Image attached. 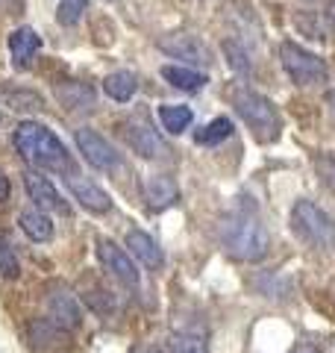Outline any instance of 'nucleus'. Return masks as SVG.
<instances>
[{
    "instance_id": "f257e3e1",
    "label": "nucleus",
    "mask_w": 335,
    "mask_h": 353,
    "mask_svg": "<svg viewBox=\"0 0 335 353\" xmlns=\"http://www.w3.org/2000/svg\"><path fill=\"white\" fill-rule=\"evenodd\" d=\"M221 241H223V250L241 262H259L267 256V248H271L267 227L262 224L253 203H241L223 218Z\"/></svg>"
},
{
    "instance_id": "f03ea898",
    "label": "nucleus",
    "mask_w": 335,
    "mask_h": 353,
    "mask_svg": "<svg viewBox=\"0 0 335 353\" xmlns=\"http://www.w3.org/2000/svg\"><path fill=\"white\" fill-rule=\"evenodd\" d=\"M15 150L21 153V159L36 165L41 171H71V157L65 145L56 139V132L48 130L36 121H24L15 127Z\"/></svg>"
},
{
    "instance_id": "7ed1b4c3",
    "label": "nucleus",
    "mask_w": 335,
    "mask_h": 353,
    "mask_svg": "<svg viewBox=\"0 0 335 353\" xmlns=\"http://www.w3.org/2000/svg\"><path fill=\"white\" fill-rule=\"evenodd\" d=\"M232 106H236V112L244 118V124L253 130V136L259 141H274L279 136V112L265 94L241 88V92L232 94Z\"/></svg>"
},
{
    "instance_id": "20e7f679",
    "label": "nucleus",
    "mask_w": 335,
    "mask_h": 353,
    "mask_svg": "<svg viewBox=\"0 0 335 353\" xmlns=\"http://www.w3.org/2000/svg\"><path fill=\"white\" fill-rule=\"evenodd\" d=\"M292 230L312 248H335V221L318 203L297 201L292 209Z\"/></svg>"
},
{
    "instance_id": "39448f33",
    "label": "nucleus",
    "mask_w": 335,
    "mask_h": 353,
    "mask_svg": "<svg viewBox=\"0 0 335 353\" xmlns=\"http://www.w3.org/2000/svg\"><path fill=\"white\" fill-rule=\"evenodd\" d=\"M279 59H283V68L288 71V77H292L297 85H315V83L327 80V65H323L315 53L303 50L294 41H285L283 48H279Z\"/></svg>"
},
{
    "instance_id": "423d86ee",
    "label": "nucleus",
    "mask_w": 335,
    "mask_h": 353,
    "mask_svg": "<svg viewBox=\"0 0 335 353\" xmlns=\"http://www.w3.org/2000/svg\"><path fill=\"white\" fill-rule=\"evenodd\" d=\"M77 148H80L85 162L97 171H115L121 165V153L94 130H77Z\"/></svg>"
},
{
    "instance_id": "0eeeda50",
    "label": "nucleus",
    "mask_w": 335,
    "mask_h": 353,
    "mask_svg": "<svg viewBox=\"0 0 335 353\" xmlns=\"http://www.w3.org/2000/svg\"><path fill=\"white\" fill-rule=\"evenodd\" d=\"M97 256H100V262L106 265V271H109L121 285H127V289H139L141 277H139L136 265H132V259L115 245V241L100 239V241H97Z\"/></svg>"
},
{
    "instance_id": "6e6552de",
    "label": "nucleus",
    "mask_w": 335,
    "mask_h": 353,
    "mask_svg": "<svg viewBox=\"0 0 335 353\" xmlns=\"http://www.w3.org/2000/svg\"><path fill=\"white\" fill-rule=\"evenodd\" d=\"M124 139H127V145L144 159H159V157H168V153H171V148L159 139V132L153 127H148L144 121H130L127 130H124Z\"/></svg>"
},
{
    "instance_id": "1a4fd4ad",
    "label": "nucleus",
    "mask_w": 335,
    "mask_h": 353,
    "mask_svg": "<svg viewBox=\"0 0 335 353\" xmlns=\"http://www.w3.org/2000/svg\"><path fill=\"white\" fill-rule=\"evenodd\" d=\"M24 189L30 194V201L36 203L39 209H44V212H68V203L59 197V192H56V185L48 180V176L41 174H24Z\"/></svg>"
},
{
    "instance_id": "9d476101",
    "label": "nucleus",
    "mask_w": 335,
    "mask_h": 353,
    "mask_svg": "<svg viewBox=\"0 0 335 353\" xmlns=\"http://www.w3.org/2000/svg\"><path fill=\"white\" fill-rule=\"evenodd\" d=\"M68 189L74 194V201L85 206L88 212H109L112 209V197L100 189V185H94L92 180H83V176H68Z\"/></svg>"
},
{
    "instance_id": "9b49d317",
    "label": "nucleus",
    "mask_w": 335,
    "mask_h": 353,
    "mask_svg": "<svg viewBox=\"0 0 335 353\" xmlns=\"http://www.w3.org/2000/svg\"><path fill=\"white\" fill-rule=\"evenodd\" d=\"M48 312L53 318L56 327H65V330H77L83 321V312H80V303L74 301V294L68 292H53L48 297Z\"/></svg>"
},
{
    "instance_id": "f8f14e48",
    "label": "nucleus",
    "mask_w": 335,
    "mask_h": 353,
    "mask_svg": "<svg viewBox=\"0 0 335 353\" xmlns=\"http://www.w3.org/2000/svg\"><path fill=\"white\" fill-rule=\"evenodd\" d=\"M176 197H180V189H176V183L171 180V176H150L148 183H144V201H148V206L153 209V212H162V209L171 206Z\"/></svg>"
},
{
    "instance_id": "ddd939ff",
    "label": "nucleus",
    "mask_w": 335,
    "mask_h": 353,
    "mask_svg": "<svg viewBox=\"0 0 335 353\" xmlns=\"http://www.w3.org/2000/svg\"><path fill=\"white\" fill-rule=\"evenodd\" d=\"M159 48H162L165 53H171V57H176V59H185V62H194V65L209 62V50H206L194 36H174V39H165V41H159Z\"/></svg>"
},
{
    "instance_id": "4468645a",
    "label": "nucleus",
    "mask_w": 335,
    "mask_h": 353,
    "mask_svg": "<svg viewBox=\"0 0 335 353\" xmlns=\"http://www.w3.org/2000/svg\"><path fill=\"white\" fill-rule=\"evenodd\" d=\"M39 48H41V39H39V32L30 27H21L9 36V53H12V62L18 68H27L30 59L39 53Z\"/></svg>"
},
{
    "instance_id": "2eb2a0df",
    "label": "nucleus",
    "mask_w": 335,
    "mask_h": 353,
    "mask_svg": "<svg viewBox=\"0 0 335 353\" xmlns=\"http://www.w3.org/2000/svg\"><path fill=\"white\" fill-rule=\"evenodd\" d=\"M127 248L132 250V256H139L148 268H162V250L156 248V241L148 236V233H141V230H130L127 233Z\"/></svg>"
},
{
    "instance_id": "dca6fc26",
    "label": "nucleus",
    "mask_w": 335,
    "mask_h": 353,
    "mask_svg": "<svg viewBox=\"0 0 335 353\" xmlns=\"http://www.w3.org/2000/svg\"><path fill=\"white\" fill-rule=\"evenodd\" d=\"M21 230H24V236L32 241H50L53 239V221L39 206L21 212Z\"/></svg>"
},
{
    "instance_id": "f3484780",
    "label": "nucleus",
    "mask_w": 335,
    "mask_h": 353,
    "mask_svg": "<svg viewBox=\"0 0 335 353\" xmlns=\"http://www.w3.org/2000/svg\"><path fill=\"white\" fill-rule=\"evenodd\" d=\"M162 77L174 88H183V92H200V88L206 85V77L200 71H192L185 68V65H165L162 68Z\"/></svg>"
},
{
    "instance_id": "a211bd4d",
    "label": "nucleus",
    "mask_w": 335,
    "mask_h": 353,
    "mask_svg": "<svg viewBox=\"0 0 335 353\" xmlns=\"http://www.w3.org/2000/svg\"><path fill=\"white\" fill-rule=\"evenodd\" d=\"M103 88H106V94L112 97V101L127 103L130 97L136 94L139 80H136V74H132V71H115V74H109L103 80Z\"/></svg>"
},
{
    "instance_id": "6ab92c4d",
    "label": "nucleus",
    "mask_w": 335,
    "mask_h": 353,
    "mask_svg": "<svg viewBox=\"0 0 335 353\" xmlns=\"http://www.w3.org/2000/svg\"><path fill=\"white\" fill-rule=\"evenodd\" d=\"M159 121H162V127L168 132H183L192 127V121H194V112L188 106H174V103H165L159 106Z\"/></svg>"
},
{
    "instance_id": "aec40b11",
    "label": "nucleus",
    "mask_w": 335,
    "mask_h": 353,
    "mask_svg": "<svg viewBox=\"0 0 335 353\" xmlns=\"http://www.w3.org/2000/svg\"><path fill=\"white\" fill-rule=\"evenodd\" d=\"M230 136H232V121L230 118H215L197 132L194 141L197 145H221V141H227Z\"/></svg>"
},
{
    "instance_id": "412c9836",
    "label": "nucleus",
    "mask_w": 335,
    "mask_h": 353,
    "mask_svg": "<svg viewBox=\"0 0 335 353\" xmlns=\"http://www.w3.org/2000/svg\"><path fill=\"white\" fill-rule=\"evenodd\" d=\"M0 274H3V277H9V280L21 274L15 248H12V241H9V236H3V233H0Z\"/></svg>"
},
{
    "instance_id": "4be33fe9",
    "label": "nucleus",
    "mask_w": 335,
    "mask_h": 353,
    "mask_svg": "<svg viewBox=\"0 0 335 353\" xmlns=\"http://www.w3.org/2000/svg\"><path fill=\"white\" fill-rule=\"evenodd\" d=\"M85 6H88V0H62V3H59V12H56V18H59V24H65V27H74L77 21L83 18Z\"/></svg>"
},
{
    "instance_id": "5701e85b",
    "label": "nucleus",
    "mask_w": 335,
    "mask_h": 353,
    "mask_svg": "<svg viewBox=\"0 0 335 353\" xmlns=\"http://www.w3.org/2000/svg\"><path fill=\"white\" fill-rule=\"evenodd\" d=\"M171 347H174V353H206L203 341H200L197 336H188V333L174 336L171 339Z\"/></svg>"
},
{
    "instance_id": "b1692460",
    "label": "nucleus",
    "mask_w": 335,
    "mask_h": 353,
    "mask_svg": "<svg viewBox=\"0 0 335 353\" xmlns=\"http://www.w3.org/2000/svg\"><path fill=\"white\" fill-rule=\"evenodd\" d=\"M24 0H0V12H21Z\"/></svg>"
},
{
    "instance_id": "393cba45",
    "label": "nucleus",
    "mask_w": 335,
    "mask_h": 353,
    "mask_svg": "<svg viewBox=\"0 0 335 353\" xmlns=\"http://www.w3.org/2000/svg\"><path fill=\"white\" fill-rule=\"evenodd\" d=\"M9 197V180L3 176V171H0V201H6Z\"/></svg>"
},
{
    "instance_id": "a878e982",
    "label": "nucleus",
    "mask_w": 335,
    "mask_h": 353,
    "mask_svg": "<svg viewBox=\"0 0 335 353\" xmlns=\"http://www.w3.org/2000/svg\"><path fill=\"white\" fill-rule=\"evenodd\" d=\"M292 353H321V350H318V347H312V345H297Z\"/></svg>"
},
{
    "instance_id": "bb28decb",
    "label": "nucleus",
    "mask_w": 335,
    "mask_h": 353,
    "mask_svg": "<svg viewBox=\"0 0 335 353\" xmlns=\"http://www.w3.org/2000/svg\"><path fill=\"white\" fill-rule=\"evenodd\" d=\"M141 353H165V350H159V347H148V350H141Z\"/></svg>"
}]
</instances>
